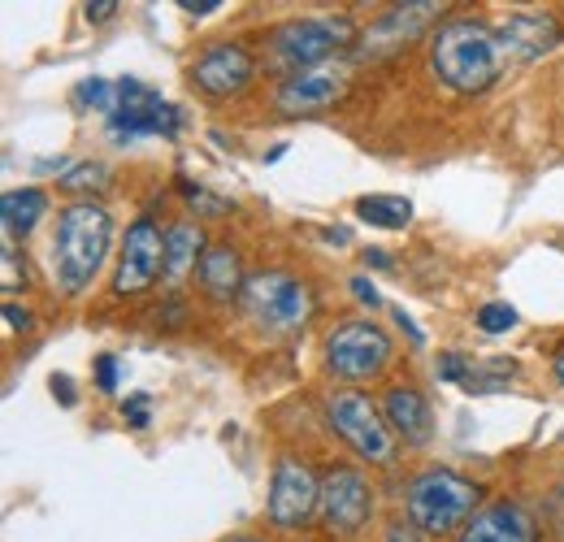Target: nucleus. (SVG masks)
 <instances>
[{"label": "nucleus", "instance_id": "nucleus-1", "mask_svg": "<svg viewBox=\"0 0 564 542\" xmlns=\"http://www.w3.org/2000/svg\"><path fill=\"white\" fill-rule=\"evenodd\" d=\"M503 66H508V57H503L499 26L482 22V18H452L430 35L434 78L460 96H478V91L495 87Z\"/></svg>", "mask_w": 564, "mask_h": 542}, {"label": "nucleus", "instance_id": "nucleus-2", "mask_svg": "<svg viewBox=\"0 0 564 542\" xmlns=\"http://www.w3.org/2000/svg\"><path fill=\"white\" fill-rule=\"evenodd\" d=\"M113 248V217L105 204L74 200L57 213V230H53V273L57 286L66 295H83L96 273L105 270Z\"/></svg>", "mask_w": 564, "mask_h": 542}, {"label": "nucleus", "instance_id": "nucleus-3", "mask_svg": "<svg viewBox=\"0 0 564 542\" xmlns=\"http://www.w3.org/2000/svg\"><path fill=\"white\" fill-rule=\"evenodd\" d=\"M482 486L460 477L456 469H425L409 481L404 490V512L409 521L430 534V539H447V534H460L482 508Z\"/></svg>", "mask_w": 564, "mask_h": 542}, {"label": "nucleus", "instance_id": "nucleus-4", "mask_svg": "<svg viewBox=\"0 0 564 542\" xmlns=\"http://www.w3.org/2000/svg\"><path fill=\"white\" fill-rule=\"evenodd\" d=\"M356 40L352 18H295L282 22L265 35V57L261 66L274 78H291L304 69L330 66L348 44Z\"/></svg>", "mask_w": 564, "mask_h": 542}, {"label": "nucleus", "instance_id": "nucleus-5", "mask_svg": "<svg viewBox=\"0 0 564 542\" xmlns=\"http://www.w3.org/2000/svg\"><path fill=\"white\" fill-rule=\"evenodd\" d=\"M248 322L265 335V339H286V335H300L313 317V291L304 278L286 270H261L243 282V295H239Z\"/></svg>", "mask_w": 564, "mask_h": 542}, {"label": "nucleus", "instance_id": "nucleus-6", "mask_svg": "<svg viewBox=\"0 0 564 542\" xmlns=\"http://www.w3.org/2000/svg\"><path fill=\"white\" fill-rule=\"evenodd\" d=\"M326 425L352 447L360 460H369L378 469H391L395 465L400 438L391 434L382 408L373 404L365 391H330L326 395Z\"/></svg>", "mask_w": 564, "mask_h": 542}, {"label": "nucleus", "instance_id": "nucleus-7", "mask_svg": "<svg viewBox=\"0 0 564 542\" xmlns=\"http://www.w3.org/2000/svg\"><path fill=\"white\" fill-rule=\"evenodd\" d=\"M395 360V343L378 322H344L326 339V369L339 382H373Z\"/></svg>", "mask_w": 564, "mask_h": 542}, {"label": "nucleus", "instance_id": "nucleus-8", "mask_svg": "<svg viewBox=\"0 0 564 542\" xmlns=\"http://www.w3.org/2000/svg\"><path fill=\"white\" fill-rule=\"evenodd\" d=\"M183 127V113L161 100V91H152L140 78H118V105L109 113V136L118 143H135L143 136L170 139Z\"/></svg>", "mask_w": 564, "mask_h": 542}, {"label": "nucleus", "instance_id": "nucleus-9", "mask_svg": "<svg viewBox=\"0 0 564 542\" xmlns=\"http://www.w3.org/2000/svg\"><path fill=\"white\" fill-rule=\"evenodd\" d=\"M317 508H322V477L295 456H279V465L270 474V499H265L270 525L295 534L317 517Z\"/></svg>", "mask_w": 564, "mask_h": 542}, {"label": "nucleus", "instance_id": "nucleus-10", "mask_svg": "<svg viewBox=\"0 0 564 542\" xmlns=\"http://www.w3.org/2000/svg\"><path fill=\"white\" fill-rule=\"evenodd\" d=\"M373 517V486L352 465H335L322 477V508L317 521L330 539H356Z\"/></svg>", "mask_w": 564, "mask_h": 542}, {"label": "nucleus", "instance_id": "nucleus-11", "mask_svg": "<svg viewBox=\"0 0 564 542\" xmlns=\"http://www.w3.org/2000/svg\"><path fill=\"white\" fill-rule=\"evenodd\" d=\"M156 278H165V230L152 217H135L127 226V239H122V252H118L113 295L135 300L143 291H152Z\"/></svg>", "mask_w": 564, "mask_h": 542}, {"label": "nucleus", "instance_id": "nucleus-12", "mask_svg": "<svg viewBox=\"0 0 564 542\" xmlns=\"http://www.w3.org/2000/svg\"><path fill=\"white\" fill-rule=\"evenodd\" d=\"M257 78V57L243 48V44H209L196 62H192V87L205 91L209 100H230V96H243Z\"/></svg>", "mask_w": 564, "mask_h": 542}, {"label": "nucleus", "instance_id": "nucleus-13", "mask_svg": "<svg viewBox=\"0 0 564 542\" xmlns=\"http://www.w3.org/2000/svg\"><path fill=\"white\" fill-rule=\"evenodd\" d=\"M438 9H443V4H434V0H417V4H395V9H387V13L360 35L356 57H360V62H382V57L409 48V40L425 35L430 22H438Z\"/></svg>", "mask_w": 564, "mask_h": 542}, {"label": "nucleus", "instance_id": "nucleus-14", "mask_svg": "<svg viewBox=\"0 0 564 542\" xmlns=\"http://www.w3.org/2000/svg\"><path fill=\"white\" fill-rule=\"evenodd\" d=\"M344 91H348V69L330 62L322 69H304V74L282 78L279 91H274V109L282 118H313V113H326L330 105H339Z\"/></svg>", "mask_w": 564, "mask_h": 542}, {"label": "nucleus", "instance_id": "nucleus-15", "mask_svg": "<svg viewBox=\"0 0 564 542\" xmlns=\"http://www.w3.org/2000/svg\"><path fill=\"white\" fill-rule=\"evenodd\" d=\"M456 542H539V521L525 503L517 499H499V503H487Z\"/></svg>", "mask_w": 564, "mask_h": 542}, {"label": "nucleus", "instance_id": "nucleus-16", "mask_svg": "<svg viewBox=\"0 0 564 542\" xmlns=\"http://www.w3.org/2000/svg\"><path fill=\"white\" fill-rule=\"evenodd\" d=\"M382 416H387L391 434L400 443H409V447H425L430 434H434V416H430V404H425V395L417 387H404V382L391 387L382 395Z\"/></svg>", "mask_w": 564, "mask_h": 542}, {"label": "nucleus", "instance_id": "nucleus-17", "mask_svg": "<svg viewBox=\"0 0 564 542\" xmlns=\"http://www.w3.org/2000/svg\"><path fill=\"white\" fill-rule=\"evenodd\" d=\"M499 40H503V57L508 62H534L543 57L556 40H561V26L543 13H517L499 26Z\"/></svg>", "mask_w": 564, "mask_h": 542}, {"label": "nucleus", "instance_id": "nucleus-18", "mask_svg": "<svg viewBox=\"0 0 564 542\" xmlns=\"http://www.w3.org/2000/svg\"><path fill=\"white\" fill-rule=\"evenodd\" d=\"M196 282H200V295L209 304H230L243 295V265H239V252L230 243H209L200 270H196Z\"/></svg>", "mask_w": 564, "mask_h": 542}, {"label": "nucleus", "instance_id": "nucleus-19", "mask_svg": "<svg viewBox=\"0 0 564 542\" xmlns=\"http://www.w3.org/2000/svg\"><path fill=\"white\" fill-rule=\"evenodd\" d=\"M205 252H209V243H205L196 221H174L165 230V282H170V291H178L187 282V273L200 270Z\"/></svg>", "mask_w": 564, "mask_h": 542}, {"label": "nucleus", "instance_id": "nucleus-20", "mask_svg": "<svg viewBox=\"0 0 564 542\" xmlns=\"http://www.w3.org/2000/svg\"><path fill=\"white\" fill-rule=\"evenodd\" d=\"M517 373L512 360H491V365H469L460 351H447L438 360V378L443 382H460L465 391H478V395H491V391H503V382Z\"/></svg>", "mask_w": 564, "mask_h": 542}, {"label": "nucleus", "instance_id": "nucleus-21", "mask_svg": "<svg viewBox=\"0 0 564 542\" xmlns=\"http://www.w3.org/2000/svg\"><path fill=\"white\" fill-rule=\"evenodd\" d=\"M0 217H4L9 239H26L40 226V217H48V196L40 187H13L0 200Z\"/></svg>", "mask_w": 564, "mask_h": 542}, {"label": "nucleus", "instance_id": "nucleus-22", "mask_svg": "<svg viewBox=\"0 0 564 542\" xmlns=\"http://www.w3.org/2000/svg\"><path fill=\"white\" fill-rule=\"evenodd\" d=\"M356 217L382 230H404L413 221V204L404 196H360L356 200Z\"/></svg>", "mask_w": 564, "mask_h": 542}, {"label": "nucleus", "instance_id": "nucleus-23", "mask_svg": "<svg viewBox=\"0 0 564 542\" xmlns=\"http://www.w3.org/2000/svg\"><path fill=\"white\" fill-rule=\"evenodd\" d=\"M74 105L78 109H96V113H113V105H118V83H109V78H87V83H78L74 87Z\"/></svg>", "mask_w": 564, "mask_h": 542}, {"label": "nucleus", "instance_id": "nucleus-24", "mask_svg": "<svg viewBox=\"0 0 564 542\" xmlns=\"http://www.w3.org/2000/svg\"><path fill=\"white\" fill-rule=\"evenodd\" d=\"M512 326H517V308H512V304L491 300V304L478 308V330H482V335H508Z\"/></svg>", "mask_w": 564, "mask_h": 542}, {"label": "nucleus", "instance_id": "nucleus-25", "mask_svg": "<svg viewBox=\"0 0 564 542\" xmlns=\"http://www.w3.org/2000/svg\"><path fill=\"white\" fill-rule=\"evenodd\" d=\"M105 178H109V170H105V165H78V170H70L57 187H62V192H100V187H105Z\"/></svg>", "mask_w": 564, "mask_h": 542}, {"label": "nucleus", "instance_id": "nucleus-26", "mask_svg": "<svg viewBox=\"0 0 564 542\" xmlns=\"http://www.w3.org/2000/svg\"><path fill=\"white\" fill-rule=\"evenodd\" d=\"M183 192H187V200L196 208V217H221V213H226V200L209 196L205 187H183Z\"/></svg>", "mask_w": 564, "mask_h": 542}, {"label": "nucleus", "instance_id": "nucleus-27", "mask_svg": "<svg viewBox=\"0 0 564 542\" xmlns=\"http://www.w3.org/2000/svg\"><path fill=\"white\" fill-rule=\"evenodd\" d=\"M96 382H100V391H118V360L113 356L96 360Z\"/></svg>", "mask_w": 564, "mask_h": 542}, {"label": "nucleus", "instance_id": "nucleus-28", "mask_svg": "<svg viewBox=\"0 0 564 542\" xmlns=\"http://www.w3.org/2000/svg\"><path fill=\"white\" fill-rule=\"evenodd\" d=\"M382 542H422V530H417L413 521H391Z\"/></svg>", "mask_w": 564, "mask_h": 542}, {"label": "nucleus", "instance_id": "nucleus-29", "mask_svg": "<svg viewBox=\"0 0 564 542\" xmlns=\"http://www.w3.org/2000/svg\"><path fill=\"white\" fill-rule=\"evenodd\" d=\"M122 416H127L135 430H143V425H148V395H135V400H127V404H122Z\"/></svg>", "mask_w": 564, "mask_h": 542}, {"label": "nucleus", "instance_id": "nucleus-30", "mask_svg": "<svg viewBox=\"0 0 564 542\" xmlns=\"http://www.w3.org/2000/svg\"><path fill=\"white\" fill-rule=\"evenodd\" d=\"M352 295L356 300H365L369 308H378V304H382V295L373 291V282H369V278H352Z\"/></svg>", "mask_w": 564, "mask_h": 542}, {"label": "nucleus", "instance_id": "nucleus-31", "mask_svg": "<svg viewBox=\"0 0 564 542\" xmlns=\"http://www.w3.org/2000/svg\"><path fill=\"white\" fill-rule=\"evenodd\" d=\"M4 322H9V330H31V313L18 304H4Z\"/></svg>", "mask_w": 564, "mask_h": 542}, {"label": "nucleus", "instance_id": "nucleus-32", "mask_svg": "<svg viewBox=\"0 0 564 542\" xmlns=\"http://www.w3.org/2000/svg\"><path fill=\"white\" fill-rule=\"evenodd\" d=\"M113 13H118L113 0H96V4H87V22H105V18H113Z\"/></svg>", "mask_w": 564, "mask_h": 542}, {"label": "nucleus", "instance_id": "nucleus-33", "mask_svg": "<svg viewBox=\"0 0 564 542\" xmlns=\"http://www.w3.org/2000/svg\"><path fill=\"white\" fill-rule=\"evenodd\" d=\"M178 9H187V13L205 18V13H213V9H221V0H178Z\"/></svg>", "mask_w": 564, "mask_h": 542}, {"label": "nucleus", "instance_id": "nucleus-34", "mask_svg": "<svg viewBox=\"0 0 564 542\" xmlns=\"http://www.w3.org/2000/svg\"><path fill=\"white\" fill-rule=\"evenodd\" d=\"M552 517H556V530H561L564 539V481L556 486V495H552Z\"/></svg>", "mask_w": 564, "mask_h": 542}, {"label": "nucleus", "instance_id": "nucleus-35", "mask_svg": "<svg viewBox=\"0 0 564 542\" xmlns=\"http://www.w3.org/2000/svg\"><path fill=\"white\" fill-rule=\"evenodd\" d=\"M365 261H373V265H391V261H387L378 248H369V252H365Z\"/></svg>", "mask_w": 564, "mask_h": 542}, {"label": "nucleus", "instance_id": "nucleus-36", "mask_svg": "<svg viewBox=\"0 0 564 542\" xmlns=\"http://www.w3.org/2000/svg\"><path fill=\"white\" fill-rule=\"evenodd\" d=\"M556 378H561V387H564V351H561V360H556Z\"/></svg>", "mask_w": 564, "mask_h": 542}, {"label": "nucleus", "instance_id": "nucleus-37", "mask_svg": "<svg viewBox=\"0 0 564 542\" xmlns=\"http://www.w3.org/2000/svg\"><path fill=\"white\" fill-rule=\"evenodd\" d=\"M235 542H265V539H235Z\"/></svg>", "mask_w": 564, "mask_h": 542}]
</instances>
